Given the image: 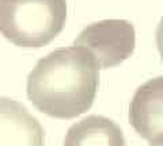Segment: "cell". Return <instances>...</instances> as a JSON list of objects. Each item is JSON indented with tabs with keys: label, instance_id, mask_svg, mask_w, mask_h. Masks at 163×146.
<instances>
[{
	"label": "cell",
	"instance_id": "2",
	"mask_svg": "<svg viewBox=\"0 0 163 146\" xmlns=\"http://www.w3.org/2000/svg\"><path fill=\"white\" fill-rule=\"evenodd\" d=\"M65 19L67 0H0V33L18 46L49 43Z\"/></svg>",
	"mask_w": 163,
	"mask_h": 146
},
{
	"label": "cell",
	"instance_id": "5",
	"mask_svg": "<svg viewBox=\"0 0 163 146\" xmlns=\"http://www.w3.org/2000/svg\"><path fill=\"white\" fill-rule=\"evenodd\" d=\"M45 131L25 106L0 97V146H44Z\"/></svg>",
	"mask_w": 163,
	"mask_h": 146
},
{
	"label": "cell",
	"instance_id": "8",
	"mask_svg": "<svg viewBox=\"0 0 163 146\" xmlns=\"http://www.w3.org/2000/svg\"><path fill=\"white\" fill-rule=\"evenodd\" d=\"M149 146H163V139H159V141H156V142H152Z\"/></svg>",
	"mask_w": 163,
	"mask_h": 146
},
{
	"label": "cell",
	"instance_id": "6",
	"mask_svg": "<svg viewBox=\"0 0 163 146\" xmlns=\"http://www.w3.org/2000/svg\"><path fill=\"white\" fill-rule=\"evenodd\" d=\"M63 146H125V138L116 122L90 115L68 129Z\"/></svg>",
	"mask_w": 163,
	"mask_h": 146
},
{
	"label": "cell",
	"instance_id": "7",
	"mask_svg": "<svg viewBox=\"0 0 163 146\" xmlns=\"http://www.w3.org/2000/svg\"><path fill=\"white\" fill-rule=\"evenodd\" d=\"M155 35H156V46H158V50L160 53V58L163 61V16L160 18L159 24L156 27Z\"/></svg>",
	"mask_w": 163,
	"mask_h": 146
},
{
	"label": "cell",
	"instance_id": "1",
	"mask_svg": "<svg viewBox=\"0 0 163 146\" xmlns=\"http://www.w3.org/2000/svg\"><path fill=\"white\" fill-rule=\"evenodd\" d=\"M99 85V69L86 50L56 49L27 76V97L52 118L72 119L89 110Z\"/></svg>",
	"mask_w": 163,
	"mask_h": 146
},
{
	"label": "cell",
	"instance_id": "4",
	"mask_svg": "<svg viewBox=\"0 0 163 146\" xmlns=\"http://www.w3.org/2000/svg\"><path fill=\"white\" fill-rule=\"evenodd\" d=\"M129 120L139 135L151 143L163 139V76L136 89L129 106Z\"/></svg>",
	"mask_w": 163,
	"mask_h": 146
},
{
	"label": "cell",
	"instance_id": "3",
	"mask_svg": "<svg viewBox=\"0 0 163 146\" xmlns=\"http://www.w3.org/2000/svg\"><path fill=\"white\" fill-rule=\"evenodd\" d=\"M135 27L125 19H105L84 27L74 46L90 54L98 69L120 65L135 50Z\"/></svg>",
	"mask_w": 163,
	"mask_h": 146
}]
</instances>
